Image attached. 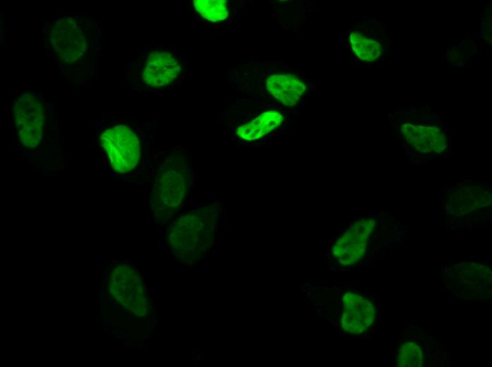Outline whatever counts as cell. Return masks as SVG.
Segmentation results:
<instances>
[{"instance_id":"cell-1","label":"cell","mask_w":492,"mask_h":367,"mask_svg":"<svg viewBox=\"0 0 492 367\" xmlns=\"http://www.w3.org/2000/svg\"><path fill=\"white\" fill-rule=\"evenodd\" d=\"M191 179L189 167L184 160L180 158L168 160L154 184V201L160 207H177L188 194Z\"/></svg>"},{"instance_id":"cell-2","label":"cell","mask_w":492,"mask_h":367,"mask_svg":"<svg viewBox=\"0 0 492 367\" xmlns=\"http://www.w3.org/2000/svg\"><path fill=\"white\" fill-rule=\"evenodd\" d=\"M100 140L115 172L125 174L138 164L141 157L140 141L128 126L111 127L101 133Z\"/></svg>"},{"instance_id":"cell-3","label":"cell","mask_w":492,"mask_h":367,"mask_svg":"<svg viewBox=\"0 0 492 367\" xmlns=\"http://www.w3.org/2000/svg\"><path fill=\"white\" fill-rule=\"evenodd\" d=\"M16 126L22 145L36 148L42 137L45 109L41 102L30 93L22 95L13 106Z\"/></svg>"},{"instance_id":"cell-4","label":"cell","mask_w":492,"mask_h":367,"mask_svg":"<svg viewBox=\"0 0 492 367\" xmlns=\"http://www.w3.org/2000/svg\"><path fill=\"white\" fill-rule=\"evenodd\" d=\"M49 37L56 55L66 63L78 60L87 48L86 35L71 17L55 20L50 27Z\"/></svg>"},{"instance_id":"cell-5","label":"cell","mask_w":492,"mask_h":367,"mask_svg":"<svg viewBox=\"0 0 492 367\" xmlns=\"http://www.w3.org/2000/svg\"><path fill=\"white\" fill-rule=\"evenodd\" d=\"M181 71V64L173 53L155 51L146 58L142 78L149 86L164 87L173 83L179 77Z\"/></svg>"},{"instance_id":"cell-6","label":"cell","mask_w":492,"mask_h":367,"mask_svg":"<svg viewBox=\"0 0 492 367\" xmlns=\"http://www.w3.org/2000/svg\"><path fill=\"white\" fill-rule=\"evenodd\" d=\"M266 85L269 92L286 106L295 104L306 89L305 83L291 74L272 75Z\"/></svg>"},{"instance_id":"cell-7","label":"cell","mask_w":492,"mask_h":367,"mask_svg":"<svg viewBox=\"0 0 492 367\" xmlns=\"http://www.w3.org/2000/svg\"><path fill=\"white\" fill-rule=\"evenodd\" d=\"M283 120V118L279 112L266 111L250 122L240 126L235 133L242 140H257L272 132L281 124Z\"/></svg>"},{"instance_id":"cell-8","label":"cell","mask_w":492,"mask_h":367,"mask_svg":"<svg viewBox=\"0 0 492 367\" xmlns=\"http://www.w3.org/2000/svg\"><path fill=\"white\" fill-rule=\"evenodd\" d=\"M193 6L199 15L206 20L219 22L228 16V8L224 0H194Z\"/></svg>"},{"instance_id":"cell-9","label":"cell","mask_w":492,"mask_h":367,"mask_svg":"<svg viewBox=\"0 0 492 367\" xmlns=\"http://www.w3.org/2000/svg\"><path fill=\"white\" fill-rule=\"evenodd\" d=\"M349 38L353 50L360 59L373 61L380 55V44L375 40L363 37L357 32L352 33Z\"/></svg>"},{"instance_id":"cell-10","label":"cell","mask_w":492,"mask_h":367,"mask_svg":"<svg viewBox=\"0 0 492 367\" xmlns=\"http://www.w3.org/2000/svg\"><path fill=\"white\" fill-rule=\"evenodd\" d=\"M317 312L320 313V310L317 309Z\"/></svg>"}]
</instances>
